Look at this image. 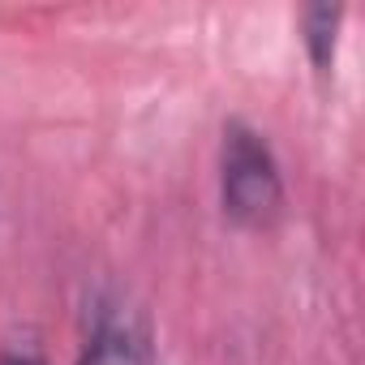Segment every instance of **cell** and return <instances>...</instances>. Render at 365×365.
Listing matches in <instances>:
<instances>
[{
    "mask_svg": "<svg viewBox=\"0 0 365 365\" xmlns=\"http://www.w3.org/2000/svg\"><path fill=\"white\" fill-rule=\"evenodd\" d=\"M220 198H224V211L237 224H245V228L271 224L279 215V207H284V176H279L275 150L245 120H228L224 125V142H220Z\"/></svg>",
    "mask_w": 365,
    "mask_h": 365,
    "instance_id": "1",
    "label": "cell"
},
{
    "mask_svg": "<svg viewBox=\"0 0 365 365\" xmlns=\"http://www.w3.org/2000/svg\"><path fill=\"white\" fill-rule=\"evenodd\" d=\"M0 365H48V356H43V344H39V335H31V331H22V335H14L5 348H0Z\"/></svg>",
    "mask_w": 365,
    "mask_h": 365,
    "instance_id": "4",
    "label": "cell"
},
{
    "mask_svg": "<svg viewBox=\"0 0 365 365\" xmlns=\"http://www.w3.org/2000/svg\"><path fill=\"white\" fill-rule=\"evenodd\" d=\"M339 22H344V9H339V5H309V9L301 14V39H305L309 65H314L318 73H331V69H335Z\"/></svg>",
    "mask_w": 365,
    "mask_h": 365,
    "instance_id": "3",
    "label": "cell"
},
{
    "mask_svg": "<svg viewBox=\"0 0 365 365\" xmlns=\"http://www.w3.org/2000/svg\"><path fill=\"white\" fill-rule=\"evenodd\" d=\"M78 365H155L146 322L129 309H99L82 339Z\"/></svg>",
    "mask_w": 365,
    "mask_h": 365,
    "instance_id": "2",
    "label": "cell"
}]
</instances>
